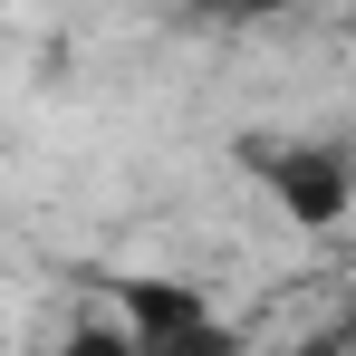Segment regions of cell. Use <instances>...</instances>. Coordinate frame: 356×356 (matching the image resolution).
I'll return each mask as SVG.
<instances>
[{
	"mask_svg": "<svg viewBox=\"0 0 356 356\" xmlns=\"http://www.w3.org/2000/svg\"><path fill=\"white\" fill-rule=\"evenodd\" d=\"M58 356H135V327H125L116 308H106V318H77L58 337Z\"/></svg>",
	"mask_w": 356,
	"mask_h": 356,
	"instance_id": "cell-3",
	"label": "cell"
},
{
	"mask_svg": "<svg viewBox=\"0 0 356 356\" xmlns=\"http://www.w3.org/2000/svg\"><path fill=\"white\" fill-rule=\"evenodd\" d=\"M202 19H222V29H250V19H280L289 0H193Z\"/></svg>",
	"mask_w": 356,
	"mask_h": 356,
	"instance_id": "cell-4",
	"label": "cell"
},
{
	"mask_svg": "<svg viewBox=\"0 0 356 356\" xmlns=\"http://www.w3.org/2000/svg\"><path fill=\"white\" fill-rule=\"evenodd\" d=\"M106 308L135 327V347H164V337L212 327V298L193 289V280H116V298H106Z\"/></svg>",
	"mask_w": 356,
	"mask_h": 356,
	"instance_id": "cell-2",
	"label": "cell"
},
{
	"mask_svg": "<svg viewBox=\"0 0 356 356\" xmlns=\"http://www.w3.org/2000/svg\"><path fill=\"white\" fill-rule=\"evenodd\" d=\"M250 174H260V193L289 212L298 232H337V222L356 212V164L337 154V145H318V135L250 145Z\"/></svg>",
	"mask_w": 356,
	"mask_h": 356,
	"instance_id": "cell-1",
	"label": "cell"
}]
</instances>
